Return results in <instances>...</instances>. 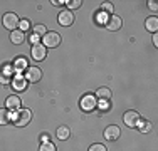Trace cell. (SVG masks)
I'll return each mask as SVG.
<instances>
[{
  "label": "cell",
  "instance_id": "obj_8",
  "mask_svg": "<svg viewBox=\"0 0 158 151\" xmlns=\"http://www.w3.org/2000/svg\"><path fill=\"white\" fill-rule=\"evenodd\" d=\"M31 54H32V57L35 59V60H44L47 57V49L44 47L42 44H34L32 45V51H31Z\"/></svg>",
  "mask_w": 158,
  "mask_h": 151
},
{
  "label": "cell",
  "instance_id": "obj_4",
  "mask_svg": "<svg viewBox=\"0 0 158 151\" xmlns=\"http://www.w3.org/2000/svg\"><path fill=\"white\" fill-rule=\"evenodd\" d=\"M61 44V35L57 32H47L46 35L42 37V45L44 47H57Z\"/></svg>",
  "mask_w": 158,
  "mask_h": 151
},
{
  "label": "cell",
  "instance_id": "obj_27",
  "mask_svg": "<svg viewBox=\"0 0 158 151\" xmlns=\"http://www.w3.org/2000/svg\"><path fill=\"white\" fill-rule=\"evenodd\" d=\"M148 7H150L152 10H156V9H158V5H156L155 0H150V2H148Z\"/></svg>",
  "mask_w": 158,
  "mask_h": 151
},
{
  "label": "cell",
  "instance_id": "obj_11",
  "mask_svg": "<svg viewBox=\"0 0 158 151\" xmlns=\"http://www.w3.org/2000/svg\"><path fill=\"white\" fill-rule=\"evenodd\" d=\"M57 20H59V24L61 25H64V27H67V25H71L74 22V15H73V12L71 10H62L61 14H59V17H57Z\"/></svg>",
  "mask_w": 158,
  "mask_h": 151
},
{
  "label": "cell",
  "instance_id": "obj_2",
  "mask_svg": "<svg viewBox=\"0 0 158 151\" xmlns=\"http://www.w3.org/2000/svg\"><path fill=\"white\" fill-rule=\"evenodd\" d=\"M96 106H98V99H96L94 94H86V96H82L81 101H79V108H81L84 112L94 111Z\"/></svg>",
  "mask_w": 158,
  "mask_h": 151
},
{
  "label": "cell",
  "instance_id": "obj_12",
  "mask_svg": "<svg viewBox=\"0 0 158 151\" xmlns=\"http://www.w3.org/2000/svg\"><path fill=\"white\" fill-rule=\"evenodd\" d=\"M10 40H12V44L20 45V44H24V40H25V34L22 32L20 29H17V30H14V32H10Z\"/></svg>",
  "mask_w": 158,
  "mask_h": 151
},
{
  "label": "cell",
  "instance_id": "obj_7",
  "mask_svg": "<svg viewBox=\"0 0 158 151\" xmlns=\"http://www.w3.org/2000/svg\"><path fill=\"white\" fill-rule=\"evenodd\" d=\"M24 77L27 82H39L40 77H42V71H40L39 67H27Z\"/></svg>",
  "mask_w": 158,
  "mask_h": 151
},
{
  "label": "cell",
  "instance_id": "obj_25",
  "mask_svg": "<svg viewBox=\"0 0 158 151\" xmlns=\"http://www.w3.org/2000/svg\"><path fill=\"white\" fill-rule=\"evenodd\" d=\"M66 3H67V10H71V9H77V7H81L82 2H79V0H73V2H66Z\"/></svg>",
  "mask_w": 158,
  "mask_h": 151
},
{
  "label": "cell",
  "instance_id": "obj_3",
  "mask_svg": "<svg viewBox=\"0 0 158 151\" xmlns=\"http://www.w3.org/2000/svg\"><path fill=\"white\" fill-rule=\"evenodd\" d=\"M2 24H3V27L5 29H9V30H17L19 27V24H20V20H19V17L14 12H9V14H5L3 15V20H2Z\"/></svg>",
  "mask_w": 158,
  "mask_h": 151
},
{
  "label": "cell",
  "instance_id": "obj_19",
  "mask_svg": "<svg viewBox=\"0 0 158 151\" xmlns=\"http://www.w3.org/2000/svg\"><path fill=\"white\" fill-rule=\"evenodd\" d=\"M136 128L141 131V133H148V131H152V123H150L148 119H141L138 121V124H136Z\"/></svg>",
  "mask_w": 158,
  "mask_h": 151
},
{
  "label": "cell",
  "instance_id": "obj_10",
  "mask_svg": "<svg viewBox=\"0 0 158 151\" xmlns=\"http://www.w3.org/2000/svg\"><path fill=\"white\" fill-rule=\"evenodd\" d=\"M121 25H123V20H121V17H118V15H110V18L106 20V29L111 30V32L119 30Z\"/></svg>",
  "mask_w": 158,
  "mask_h": 151
},
{
  "label": "cell",
  "instance_id": "obj_21",
  "mask_svg": "<svg viewBox=\"0 0 158 151\" xmlns=\"http://www.w3.org/2000/svg\"><path fill=\"white\" fill-rule=\"evenodd\" d=\"M47 34V29L44 27V25H34V35H37V37H44Z\"/></svg>",
  "mask_w": 158,
  "mask_h": 151
},
{
  "label": "cell",
  "instance_id": "obj_18",
  "mask_svg": "<svg viewBox=\"0 0 158 151\" xmlns=\"http://www.w3.org/2000/svg\"><path fill=\"white\" fill-rule=\"evenodd\" d=\"M56 134H57V138H59V139L66 141V139L71 136V131H69V128H67V126H59V128H57V131H56Z\"/></svg>",
  "mask_w": 158,
  "mask_h": 151
},
{
  "label": "cell",
  "instance_id": "obj_1",
  "mask_svg": "<svg viewBox=\"0 0 158 151\" xmlns=\"http://www.w3.org/2000/svg\"><path fill=\"white\" fill-rule=\"evenodd\" d=\"M31 119H32V112H31V109H17L15 111V114L12 116V121H14V124L15 126H27L29 123H31Z\"/></svg>",
  "mask_w": 158,
  "mask_h": 151
},
{
  "label": "cell",
  "instance_id": "obj_15",
  "mask_svg": "<svg viewBox=\"0 0 158 151\" xmlns=\"http://www.w3.org/2000/svg\"><path fill=\"white\" fill-rule=\"evenodd\" d=\"M96 99L98 101H110V97H111V91L108 89V88H99L96 91Z\"/></svg>",
  "mask_w": 158,
  "mask_h": 151
},
{
  "label": "cell",
  "instance_id": "obj_16",
  "mask_svg": "<svg viewBox=\"0 0 158 151\" xmlns=\"http://www.w3.org/2000/svg\"><path fill=\"white\" fill-rule=\"evenodd\" d=\"M14 89L15 91H24L27 88V81H25V77H22V76H17L15 79H14Z\"/></svg>",
  "mask_w": 158,
  "mask_h": 151
},
{
  "label": "cell",
  "instance_id": "obj_22",
  "mask_svg": "<svg viewBox=\"0 0 158 151\" xmlns=\"http://www.w3.org/2000/svg\"><path fill=\"white\" fill-rule=\"evenodd\" d=\"M40 151H56V146L52 145V143H42L40 145Z\"/></svg>",
  "mask_w": 158,
  "mask_h": 151
},
{
  "label": "cell",
  "instance_id": "obj_20",
  "mask_svg": "<svg viewBox=\"0 0 158 151\" xmlns=\"http://www.w3.org/2000/svg\"><path fill=\"white\" fill-rule=\"evenodd\" d=\"M12 121V114L9 109H0V124H9Z\"/></svg>",
  "mask_w": 158,
  "mask_h": 151
},
{
  "label": "cell",
  "instance_id": "obj_17",
  "mask_svg": "<svg viewBox=\"0 0 158 151\" xmlns=\"http://www.w3.org/2000/svg\"><path fill=\"white\" fill-rule=\"evenodd\" d=\"M27 59L25 57H19V59H15V62H14V69L17 71V72H20V71H25L27 69Z\"/></svg>",
  "mask_w": 158,
  "mask_h": 151
},
{
  "label": "cell",
  "instance_id": "obj_28",
  "mask_svg": "<svg viewBox=\"0 0 158 151\" xmlns=\"http://www.w3.org/2000/svg\"><path fill=\"white\" fill-rule=\"evenodd\" d=\"M52 5H62V3H66V2H62V0H52Z\"/></svg>",
  "mask_w": 158,
  "mask_h": 151
},
{
  "label": "cell",
  "instance_id": "obj_24",
  "mask_svg": "<svg viewBox=\"0 0 158 151\" xmlns=\"http://www.w3.org/2000/svg\"><path fill=\"white\" fill-rule=\"evenodd\" d=\"M19 27H20V30L24 32V30H29L31 29V22L25 18V20H20V24H19Z\"/></svg>",
  "mask_w": 158,
  "mask_h": 151
},
{
  "label": "cell",
  "instance_id": "obj_13",
  "mask_svg": "<svg viewBox=\"0 0 158 151\" xmlns=\"http://www.w3.org/2000/svg\"><path fill=\"white\" fill-rule=\"evenodd\" d=\"M7 109H12V111H17V109H20V104H22V101H20V97H17V96H10V97H7Z\"/></svg>",
  "mask_w": 158,
  "mask_h": 151
},
{
  "label": "cell",
  "instance_id": "obj_26",
  "mask_svg": "<svg viewBox=\"0 0 158 151\" xmlns=\"http://www.w3.org/2000/svg\"><path fill=\"white\" fill-rule=\"evenodd\" d=\"M103 10L104 12H113V3H110V2L103 3Z\"/></svg>",
  "mask_w": 158,
  "mask_h": 151
},
{
  "label": "cell",
  "instance_id": "obj_9",
  "mask_svg": "<svg viewBox=\"0 0 158 151\" xmlns=\"http://www.w3.org/2000/svg\"><path fill=\"white\" fill-rule=\"evenodd\" d=\"M119 136H121V129H119V126H116V124H111V126H108L106 129H104V139H108V141H114Z\"/></svg>",
  "mask_w": 158,
  "mask_h": 151
},
{
  "label": "cell",
  "instance_id": "obj_6",
  "mask_svg": "<svg viewBox=\"0 0 158 151\" xmlns=\"http://www.w3.org/2000/svg\"><path fill=\"white\" fill-rule=\"evenodd\" d=\"M123 121H125V124L128 128H136L138 121H140V114H138V111H135V109H130V111L125 112Z\"/></svg>",
  "mask_w": 158,
  "mask_h": 151
},
{
  "label": "cell",
  "instance_id": "obj_29",
  "mask_svg": "<svg viewBox=\"0 0 158 151\" xmlns=\"http://www.w3.org/2000/svg\"><path fill=\"white\" fill-rule=\"evenodd\" d=\"M153 44L158 45V37H156V34H153Z\"/></svg>",
  "mask_w": 158,
  "mask_h": 151
},
{
  "label": "cell",
  "instance_id": "obj_5",
  "mask_svg": "<svg viewBox=\"0 0 158 151\" xmlns=\"http://www.w3.org/2000/svg\"><path fill=\"white\" fill-rule=\"evenodd\" d=\"M14 76V66L12 64H3L0 69V84H10Z\"/></svg>",
  "mask_w": 158,
  "mask_h": 151
},
{
  "label": "cell",
  "instance_id": "obj_23",
  "mask_svg": "<svg viewBox=\"0 0 158 151\" xmlns=\"http://www.w3.org/2000/svg\"><path fill=\"white\" fill-rule=\"evenodd\" d=\"M89 151H108V149H106V146H104V145H101V143H96V145L89 146Z\"/></svg>",
  "mask_w": 158,
  "mask_h": 151
},
{
  "label": "cell",
  "instance_id": "obj_14",
  "mask_svg": "<svg viewBox=\"0 0 158 151\" xmlns=\"http://www.w3.org/2000/svg\"><path fill=\"white\" fill-rule=\"evenodd\" d=\"M145 27L148 32H153V34H156V30H158V17H148L146 18V22H145Z\"/></svg>",
  "mask_w": 158,
  "mask_h": 151
}]
</instances>
